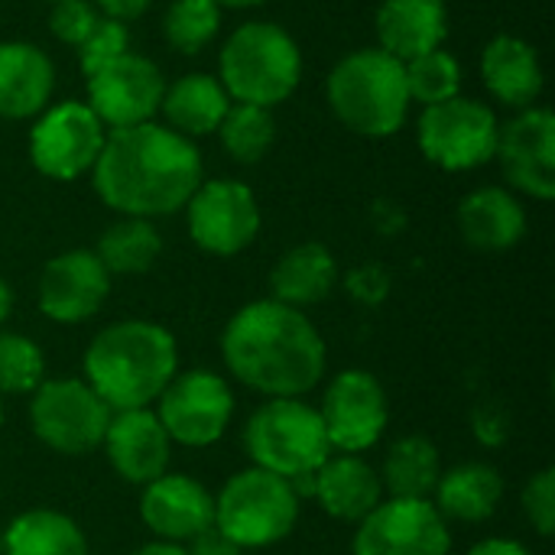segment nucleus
Wrapping results in <instances>:
<instances>
[{"instance_id": "f257e3e1", "label": "nucleus", "mask_w": 555, "mask_h": 555, "mask_svg": "<svg viewBox=\"0 0 555 555\" xmlns=\"http://www.w3.org/2000/svg\"><path fill=\"white\" fill-rule=\"evenodd\" d=\"M91 176L107 208L150 221L189 205L202 185V153L189 137L146 120L107 130Z\"/></svg>"}, {"instance_id": "f03ea898", "label": "nucleus", "mask_w": 555, "mask_h": 555, "mask_svg": "<svg viewBox=\"0 0 555 555\" xmlns=\"http://www.w3.org/2000/svg\"><path fill=\"white\" fill-rule=\"evenodd\" d=\"M228 371L267 397H306L322 384L325 341L302 309L260 299L231 315L221 335Z\"/></svg>"}, {"instance_id": "7ed1b4c3", "label": "nucleus", "mask_w": 555, "mask_h": 555, "mask_svg": "<svg viewBox=\"0 0 555 555\" xmlns=\"http://www.w3.org/2000/svg\"><path fill=\"white\" fill-rule=\"evenodd\" d=\"M179 374L176 338L143 319H124L94 335L85 351V384L111 413L146 410Z\"/></svg>"}, {"instance_id": "20e7f679", "label": "nucleus", "mask_w": 555, "mask_h": 555, "mask_svg": "<svg viewBox=\"0 0 555 555\" xmlns=\"http://www.w3.org/2000/svg\"><path fill=\"white\" fill-rule=\"evenodd\" d=\"M328 104L335 117L361 137H390L406 124L410 88L400 59L384 49H358L328 75Z\"/></svg>"}, {"instance_id": "39448f33", "label": "nucleus", "mask_w": 555, "mask_h": 555, "mask_svg": "<svg viewBox=\"0 0 555 555\" xmlns=\"http://www.w3.org/2000/svg\"><path fill=\"white\" fill-rule=\"evenodd\" d=\"M218 72L231 101L270 111L296 91L302 78V52L283 26L254 20L228 36Z\"/></svg>"}, {"instance_id": "423d86ee", "label": "nucleus", "mask_w": 555, "mask_h": 555, "mask_svg": "<svg viewBox=\"0 0 555 555\" xmlns=\"http://www.w3.org/2000/svg\"><path fill=\"white\" fill-rule=\"evenodd\" d=\"M244 449L254 468L286 481L312 475L332 455L322 416L296 397H273L244 426Z\"/></svg>"}, {"instance_id": "0eeeda50", "label": "nucleus", "mask_w": 555, "mask_h": 555, "mask_svg": "<svg viewBox=\"0 0 555 555\" xmlns=\"http://www.w3.org/2000/svg\"><path fill=\"white\" fill-rule=\"evenodd\" d=\"M299 520V498L289 481L263 468L228 478L215 501V527L241 550H260L286 540Z\"/></svg>"}, {"instance_id": "6e6552de", "label": "nucleus", "mask_w": 555, "mask_h": 555, "mask_svg": "<svg viewBox=\"0 0 555 555\" xmlns=\"http://www.w3.org/2000/svg\"><path fill=\"white\" fill-rule=\"evenodd\" d=\"M501 120L498 114L465 94L423 107L416 124V143L429 163L446 172H468L494 159Z\"/></svg>"}, {"instance_id": "1a4fd4ad", "label": "nucleus", "mask_w": 555, "mask_h": 555, "mask_svg": "<svg viewBox=\"0 0 555 555\" xmlns=\"http://www.w3.org/2000/svg\"><path fill=\"white\" fill-rule=\"evenodd\" d=\"M111 416L107 403L75 377L42 380L29 400V426L36 439L62 455H88L101 449Z\"/></svg>"}, {"instance_id": "9d476101", "label": "nucleus", "mask_w": 555, "mask_h": 555, "mask_svg": "<svg viewBox=\"0 0 555 555\" xmlns=\"http://www.w3.org/2000/svg\"><path fill=\"white\" fill-rule=\"evenodd\" d=\"M107 127L85 101H62L39 114L29 130L33 166L55 182H75L94 169Z\"/></svg>"}, {"instance_id": "9b49d317", "label": "nucleus", "mask_w": 555, "mask_h": 555, "mask_svg": "<svg viewBox=\"0 0 555 555\" xmlns=\"http://www.w3.org/2000/svg\"><path fill=\"white\" fill-rule=\"evenodd\" d=\"M153 413L172 442L208 449L224 436L234 416V393L211 371H185L169 380Z\"/></svg>"}, {"instance_id": "f8f14e48", "label": "nucleus", "mask_w": 555, "mask_h": 555, "mask_svg": "<svg viewBox=\"0 0 555 555\" xmlns=\"http://www.w3.org/2000/svg\"><path fill=\"white\" fill-rule=\"evenodd\" d=\"M85 81H88V107L107 130L153 120L166 94V78L159 65L137 52H124L120 59L85 75Z\"/></svg>"}, {"instance_id": "ddd939ff", "label": "nucleus", "mask_w": 555, "mask_h": 555, "mask_svg": "<svg viewBox=\"0 0 555 555\" xmlns=\"http://www.w3.org/2000/svg\"><path fill=\"white\" fill-rule=\"evenodd\" d=\"M192 241L215 257L247 250L260 231V205L237 179H211L195 189L185 205Z\"/></svg>"}, {"instance_id": "4468645a", "label": "nucleus", "mask_w": 555, "mask_h": 555, "mask_svg": "<svg viewBox=\"0 0 555 555\" xmlns=\"http://www.w3.org/2000/svg\"><path fill=\"white\" fill-rule=\"evenodd\" d=\"M319 416H322L332 452L361 455L384 436L390 406H387V393L374 374L341 371L325 387Z\"/></svg>"}, {"instance_id": "2eb2a0df", "label": "nucleus", "mask_w": 555, "mask_h": 555, "mask_svg": "<svg viewBox=\"0 0 555 555\" xmlns=\"http://www.w3.org/2000/svg\"><path fill=\"white\" fill-rule=\"evenodd\" d=\"M449 520L433 501H380L354 533V555H449Z\"/></svg>"}, {"instance_id": "dca6fc26", "label": "nucleus", "mask_w": 555, "mask_h": 555, "mask_svg": "<svg viewBox=\"0 0 555 555\" xmlns=\"http://www.w3.org/2000/svg\"><path fill=\"white\" fill-rule=\"evenodd\" d=\"M494 159L504 179L540 202L555 198V117L550 107H524L498 133Z\"/></svg>"}, {"instance_id": "f3484780", "label": "nucleus", "mask_w": 555, "mask_h": 555, "mask_svg": "<svg viewBox=\"0 0 555 555\" xmlns=\"http://www.w3.org/2000/svg\"><path fill=\"white\" fill-rule=\"evenodd\" d=\"M111 293V273L94 250H65L42 267L39 309L59 325H78L91 319Z\"/></svg>"}, {"instance_id": "a211bd4d", "label": "nucleus", "mask_w": 555, "mask_h": 555, "mask_svg": "<svg viewBox=\"0 0 555 555\" xmlns=\"http://www.w3.org/2000/svg\"><path fill=\"white\" fill-rule=\"evenodd\" d=\"M101 449H104L111 468L127 485L146 488L150 481L166 475L169 455H172V439L166 436L156 413L146 406V410L114 413L111 423H107Z\"/></svg>"}, {"instance_id": "6ab92c4d", "label": "nucleus", "mask_w": 555, "mask_h": 555, "mask_svg": "<svg viewBox=\"0 0 555 555\" xmlns=\"http://www.w3.org/2000/svg\"><path fill=\"white\" fill-rule=\"evenodd\" d=\"M140 517L159 543H189L215 524V498L189 475H163L143 488Z\"/></svg>"}, {"instance_id": "aec40b11", "label": "nucleus", "mask_w": 555, "mask_h": 555, "mask_svg": "<svg viewBox=\"0 0 555 555\" xmlns=\"http://www.w3.org/2000/svg\"><path fill=\"white\" fill-rule=\"evenodd\" d=\"M377 49L410 62L433 49H442L449 36V7L446 0H380L377 16Z\"/></svg>"}, {"instance_id": "412c9836", "label": "nucleus", "mask_w": 555, "mask_h": 555, "mask_svg": "<svg viewBox=\"0 0 555 555\" xmlns=\"http://www.w3.org/2000/svg\"><path fill=\"white\" fill-rule=\"evenodd\" d=\"M52 59L33 42H0V117L26 120L49 107Z\"/></svg>"}, {"instance_id": "4be33fe9", "label": "nucleus", "mask_w": 555, "mask_h": 555, "mask_svg": "<svg viewBox=\"0 0 555 555\" xmlns=\"http://www.w3.org/2000/svg\"><path fill=\"white\" fill-rule=\"evenodd\" d=\"M459 231L468 241V247L485 250V254H501L524 241L527 211L514 192L501 185H485L462 198Z\"/></svg>"}, {"instance_id": "5701e85b", "label": "nucleus", "mask_w": 555, "mask_h": 555, "mask_svg": "<svg viewBox=\"0 0 555 555\" xmlns=\"http://www.w3.org/2000/svg\"><path fill=\"white\" fill-rule=\"evenodd\" d=\"M481 78L494 101L524 111L543 91V65L537 49L520 36H494L481 52Z\"/></svg>"}, {"instance_id": "b1692460", "label": "nucleus", "mask_w": 555, "mask_h": 555, "mask_svg": "<svg viewBox=\"0 0 555 555\" xmlns=\"http://www.w3.org/2000/svg\"><path fill=\"white\" fill-rule=\"evenodd\" d=\"M312 498L319 507L345 524H361L384 498L380 475L361 455H328L315 472Z\"/></svg>"}, {"instance_id": "393cba45", "label": "nucleus", "mask_w": 555, "mask_h": 555, "mask_svg": "<svg viewBox=\"0 0 555 555\" xmlns=\"http://www.w3.org/2000/svg\"><path fill=\"white\" fill-rule=\"evenodd\" d=\"M228 107H231V98H228L224 85L205 72H192V75L176 78L166 88L163 104H159L169 130H176L189 140L215 133L221 127Z\"/></svg>"}, {"instance_id": "a878e982", "label": "nucleus", "mask_w": 555, "mask_h": 555, "mask_svg": "<svg viewBox=\"0 0 555 555\" xmlns=\"http://www.w3.org/2000/svg\"><path fill=\"white\" fill-rule=\"evenodd\" d=\"M338 283V263L322 244H299L280 257V263L270 273L273 299L293 309L315 306L328 299V293Z\"/></svg>"}, {"instance_id": "bb28decb", "label": "nucleus", "mask_w": 555, "mask_h": 555, "mask_svg": "<svg viewBox=\"0 0 555 555\" xmlns=\"http://www.w3.org/2000/svg\"><path fill=\"white\" fill-rule=\"evenodd\" d=\"M433 494H436V511L446 520L481 524V520L494 517V511L504 498V478L498 468H491L485 462H468L452 472H442Z\"/></svg>"}, {"instance_id": "cd10ccee", "label": "nucleus", "mask_w": 555, "mask_h": 555, "mask_svg": "<svg viewBox=\"0 0 555 555\" xmlns=\"http://www.w3.org/2000/svg\"><path fill=\"white\" fill-rule=\"evenodd\" d=\"M442 475L439 449L426 436H403L390 446L380 472V485L390 498L429 501Z\"/></svg>"}, {"instance_id": "c85d7f7f", "label": "nucleus", "mask_w": 555, "mask_h": 555, "mask_svg": "<svg viewBox=\"0 0 555 555\" xmlns=\"http://www.w3.org/2000/svg\"><path fill=\"white\" fill-rule=\"evenodd\" d=\"M3 555H88V540L59 511H26L3 530Z\"/></svg>"}, {"instance_id": "c756f323", "label": "nucleus", "mask_w": 555, "mask_h": 555, "mask_svg": "<svg viewBox=\"0 0 555 555\" xmlns=\"http://www.w3.org/2000/svg\"><path fill=\"white\" fill-rule=\"evenodd\" d=\"M159 254H163V237L153 228V221H146V218L114 221L101 234L98 250H94V257L101 260V267L111 276H137V273H146L159 260Z\"/></svg>"}, {"instance_id": "7c9ffc66", "label": "nucleus", "mask_w": 555, "mask_h": 555, "mask_svg": "<svg viewBox=\"0 0 555 555\" xmlns=\"http://www.w3.org/2000/svg\"><path fill=\"white\" fill-rule=\"evenodd\" d=\"M218 133H221V143L231 153V159H237V163H260L270 153V146H273L276 124H273V114L267 107L231 101Z\"/></svg>"}, {"instance_id": "2f4dec72", "label": "nucleus", "mask_w": 555, "mask_h": 555, "mask_svg": "<svg viewBox=\"0 0 555 555\" xmlns=\"http://www.w3.org/2000/svg\"><path fill=\"white\" fill-rule=\"evenodd\" d=\"M218 29L221 7L215 0H172L163 16V36L182 55L202 52L218 36Z\"/></svg>"}, {"instance_id": "473e14b6", "label": "nucleus", "mask_w": 555, "mask_h": 555, "mask_svg": "<svg viewBox=\"0 0 555 555\" xmlns=\"http://www.w3.org/2000/svg\"><path fill=\"white\" fill-rule=\"evenodd\" d=\"M403 68H406L410 101H420L423 107H433V104H442V101L462 94V65L446 49L416 55V59L403 62Z\"/></svg>"}, {"instance_id": "72a5a7b5", "label": "nucleus", "mask_w": 555, "mask_h": 555, "mask_svg": "<svg viewBox=\"0 0 555 555\" xmlns=\"http://www.w3.org/2000/svg\"><path fill=\"white\" fill-rule=\"evenodd\" d=\"M46 380V358L39 345L26 335H0V397L3 393H33Z\"/></svg>"}, {"instance_id": "f704fd0d", "label": "nucleus", "mask_w": 555, "mask_h": 555, "mask_svg": "<svg viewBox=\"0 0 555 555\" xmlns=\"http://www.w3.org/2000/svg\"><path fill=\"white\" fill-rule=\"evenodd\" d=\"M78 52V65L85 75L98 72L101 65L120 59L124 52H130V33H127V23H117V20H107L101 16L98 26L88 33V39L75 49Z\"/></svg>"}, {"instance_id": "c9c22d12", "label": "nucleus", "mask_w": 555, "mask_h": 555, "mask_svg": "<svg viewBox=\"0 0 555 555\" xmlns=\"http://www.w3.org/2000/svg\"><path fill=\"white\" fill-rule=\"evenodd\" d=\"M98 20H101V13L91 0H59V3H52L49 29L55 39L78 49L88 39V33L98 26Z\"/></svg>"}, {"instance_id": "e433bc0d", "label": "nucleus", "mask_w": 555, "mask_h": 555, "mask_svg": "<svg viewBox=\"0 0 555 555\" xmlns=\"http://www.w3.org/2000/svg\"><path fill=\"white\" fill-rule=\"evenodd\" d=\"M524 514L537 527L540 537H553L555 530V472H537L524 488Z\"/></svg>"}, {"instance_id": "4c0bfd02", "label": "nucleus", "mask_w": 555, "mask_h": 555, "mask_svg": "<svg viewBox=\"0 0 555 555\" xmlns=\"http://www.w3.org/2000/svg\"><path fill=\"white\" fill-rule=\"evenodd\" d=\"M185 555H241V546L237 543H231L215 524L208 527V530H202L198 537H192L189 540V550Z\"/></svg>"}, {"instance_id": "58836bf2", "label": "nucleus", "mask_w": 555, "mask_h": 555, "mask_svg": "<svg viewBox=\"0 0 555 555\" xmlns=\"http://www.w3.org/2000/svg\"><path fill=\"white\" fill-rule=\"evenodd\" d=\"M98 7L101 16L107 20H117V23H127V20H137L140 13H146V7L153 0H91Z\"/></svg>"}, {"instance_id": "ea45409f", "label": "nucleus", "mask_w": 555, "mask_h": 555, "mask_svg": "<svg viewBox=\"0 0 555 555\" xmlns=\"http://www.w3.org/2000/svg\"><path fill=\"white\" fill-rule=\"evenodd\" d=\"M468 555H530V550L517 540H485V543L472 546Z\"/></svg>"}, {"instance_id": "a19ab883", "label": "nucleus", "mask_w": 555, "mask_h": 555, "mask_svg": "<svg viewBox=\"0 0 555 555\" xmlns=\"http://www.w3.org/2000/svg\"><path fill=\"white\" fill-rule=\"evenodd\" d=\"M130 555H185V550L182 546H176V543H146V546H140L137 553Z\"/></svg>"}, {"instance_id": "79ce46f5", "label": "nucleus", "mask_w": 555, "mask_h": 555, "mask_svg": "<svg viewBox=\"0 0 555 555\" xmlns=\"http://www.w3.org/2000/svg\"><path fill=\"white\" fill-rule=\"evenodd\" d=\"M10 309H13V293H10V286L3 283V276H0V325L7 322Z\"/></svg>"}, {"instance_id": "37998d69", "label": "nucleus", "mask_w": 555, "mask_h": 555, "mask_svg": "<svg viewBox=\"0 0 555 555\" xmlns=\"http://www.w3.org/2000/svg\"><path fill=\"white\" fill-rule=\"evenodd\" d=\"M218 7H231V10H244V7H260L267 0H215Z\"/></svg>"}, {"instance_id": "c03bdc74", "label": "nucleus", "mask_w": 555, "mask_h": 555, "mask_svg": "<svg viewBox=\"0 0 555 555\" xmlns=\"http://www.w3.org/2000/svg\"><path fill=\"white\" fill-rule=\"evenodd\" d=\"M0 426H3V400H0Z\"/></svg>"}, {"instance_id": "a18cd8bd", "label": "nucleus", "mask_w": 555, "mask_h": 555, "mask_svg": "<svg viewBox=\"0 0 555 555\" xmlns=\"http://www.w3.org/2000/svg\"><path fill=\"white\" fill-rule=\"evenodd\" d=\"M0 555H3V530H0Z\"/></svg>"}, {"instance_id": "49530a36", "label": "nucleus", "mask_w": 555, "mask_h": 555, "mask_svg": "<svg viewBox=\"0 0 555 555\" xmlns=\"http://www.w3.org/2000/svg\"><path fill=\"white\" fill-rule=\"evenodd\" d=\"M49 3H59V0H49Z\"/></svg>"}]
</instances>
